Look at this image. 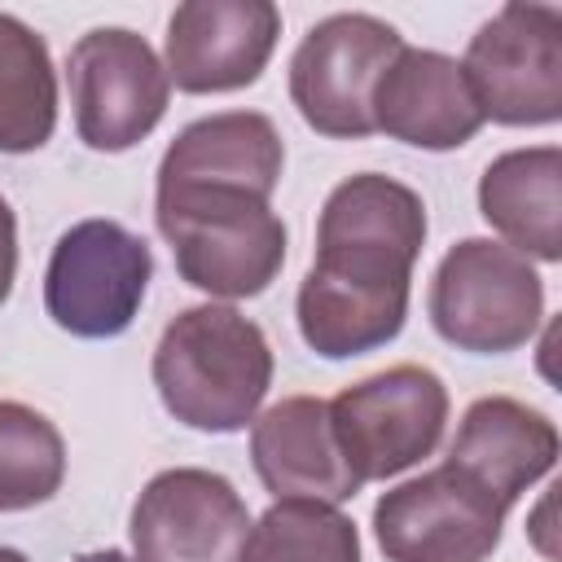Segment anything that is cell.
Listing matches in <instances>:
<instances>
[{"instance_id":"obj_7","label":"cell","mask_w":562,"mask_h":562,"mask_svg":"<svg viewBox=\"0 0 562 562\" xmlns=\"http://www.w3.org/2000/svg\"><path fill=\"white\" fill-rule=\"evenodd\" d=\"M400 48L395 26L369 13H334L312 26L290 61V97L307 127L325 136H369L373 88Z\"/></svg>"},{"instance_id":"obj_20","label":"cell","mask_w":562,"mask_h":562,"mask_svg":"<svg viewBox=\"0 0 562 562\" xmlns=\"http://www.w3.org/2000/svg\"><path fill=\"white\" fill-rule=\"evenodd\" d=\"M66 474V448L57 426L26 408L4 400L0 404V509H31L48 501L61 487Z\"/></svg>"},{"instance_id":"obj_14","label":"cell","mask_w":562,"mask_h":562,"mask_svg":"<svg viewBox=\"0 0 562 562\" xmlns=\"http://www.w3.org/2000/svg\"><path fill=\"white\" fill-rule=\"evenodd\" d=\"M250 457L263 487L281 501L338 505L360 492V479L347 470L334 439L329 404L316 395H290L272 404L250 435Z\"/></svg>"},{"instance_id":"obj_18","label":"cell","mask_w":562,"mask_h":562,"mask_svg":"<svg viewBox=\"0 0 562 562\" xmlns=\"http://www.w3.org/2000/svg\"><path fill=\"white\" fill-rule=\"evenodd\" d=\"M57 79L44 40L18 18L0 13V149L26 154L53 136Z\"/></svg>"},{"instance_id":"obj_22","label":"cell","mask_w":562,"mask_h":562,"mask_svg":"<svg viewBox=\"0 0 562 562\" xmlns=\"http://www.w3.org/2000/svg\"><path fill=\"white\" fill-rule=\"evenodd\" d=\"M75 562H140V558H127V553H119V549H101V553H83V558H75Z\"/></svg>"},{"instance_id":"obj_6","label":"cell","mask_w":562,"mask_h":562,"mask_svg":"<svg viewBox=\"0 0 562 562\" xmlns=\"http://www.w3.org/2000/svg\"><path fill=\"white\" fill-rule=\"evenodd\" d=\"M448 417V391L430 369L400 364L347 386L329 404L334 439L347 470L364 479H386L430 457Z\"/></svg>"},{"instance_id":"obj_17","label":"cell","mask_w":562,"mask_h":562,"mask_svg":"<svg viewBox=\"0 0 562 562\" xmlns=\"http://www.w3.org/2000/svg\"><path fill=\"white\" fill-rule=\"evenodd\" d=\"M558 184H562V154L553 145L514 149V154L496 158L479 180L483 220L514 241L509 250L536 255V259H558L562 255Z\"/></svg>"},{"instance_id":"obj_21","label":"cell","mask_w":562,"mask_h":562,"mask_svg":"<svg viewBox=\"0 0 562 562\" xmlns=\"http://www.w3.org/2000/svg\"><path fill=\"white\" fill-rule=\"evenodd\" d=\"M13 272H18V224H13L9 202L0 198V303L9 299Z\"/></svg>"},{"instance_id":"obj_11","label":"cell","mask_w":562,"mask_h":562,"mask_svg":"<svg viewBox=\"0 0 562 562\" xmlns=\"http://www.w3.org/2000/svg\"><path fill=\"white\" fill-rule=\"evenodd\" d=\"M246 531V501L211 470H167L149 479L132 509L140 562H237Z\"/></svg>"},{"instance_id":"obj_19","label":"cell","mask_w":562,"mask_h":562,"mask_svg":"<svg viewBox=\"0 0 562 562\" xmlns=\"http://www.w3.org/2000/svg\"><path fill=\"white\" fill-rule=\"evenodd\" d=\"M237 562H360V536L334 505L277 501L246 531Z\"/></svg>"},{"instance_id":"obj_1","label":"cell","mask_w":562,"mask_h":562,"mask_svg":"<svg viewBox=\"0 0 562 562\" xmlns=\"http://www.w3.org/2000/svg\"><path fill=\"white\" fill-rule=\"evenodd\" d=\"M422 241L426 211L413 189L386 176L342 180L321 211V250L299 290L307 347L338 360L395 338Z\"/></svg>"},{"instance_id":"obj_16","label":"cell","mask_w":562,"mask_h":562,"mask_svg":"<svg viewBox=\"0 0 562 562\" xmlns=\"http://www.w3.org/2000/svg\"><path fill=\"white\" fill-rule=\"evenodd\" d=\"M553 457H558L553 422L505 395H487L470 404L448 448V465L483 483L501 505H514L518 492L553 465Z\"/></svg>"},{"instance_id":"obj_23","label":"cell","mask_w":562,"mask_h":562,"mask_svg":"<svg viewBox=\"0 0 562 562\" xmlns=\"http://www.w3.org/2000/svg\"><path fill=\"white\" fill-rule=\"evenodd\" d=\"M0 562H26V558H22L18 549H4V544H0Z\"/></svg>"},{"instance_id":"obj_3","label":"cell","mask_w":562,"mask_h":562,"mask_svg":"<svg viewBox=\"0 0 562 562\" xmlns=\"http://www.w3.org/2000/svg\"><path fill=\"white\" fill-rule=\"evenodd\" d=\"M158 228L176 250L180 277L206 294H259L285 259V224L255 193L158 198Z\"/></svg>"},{"instance_id":"obj_2","label":"cell","mask_w":562,"mask_h":562,"mask_svg":"<svg viewBox=\"0 0 562 562\" xmlns=\"http://www.w3.org/2000/svg\"><path fill=\"white\" fill-rule=\"evenodd\" d=\"M154 382L167 413L193 430H241L272 382V351L255 321L233 307L180 312L154 351Z\"/></svg>"},{"instance_id":"obj_4","label":"cell","mask_w":562,"mask_h":562,"mask_svg":"<svg viewBox=\"0 0 562 562\" xmlns=\"http://www.w3.org/2000/svg\"><path fill=\"white\" fill-rule=\"evenodd\" d=\"M544 312V285L527 255L470 237L452 246L430 285L435 329L465 351H514L522 347Z\"/></svg>"},{"instance_id":"obj_5","label":"cell","mask_w":562,"mask_h":562,"mask_svg":"<svg viewBox=\"0 0 562 562\" xmlns=\"http://www.w3.org/2000/svg\"><path fill=\"white\" fill-rule=\"evenodd\" d=\"M470 97L483 119L536 127L562 114V9L505 4L461 61Z\"/></svg>"},{"instance_id":"obj_9","label":"cell","mask_w":562,"mask_h":562,"mask_svg":"<svg viewBox=\"0 0 562 562\" xmlns=\"http://www.w3.org/2000/svg\"><path fill=\"white\" fill-rule=\"evenodd\" d=\"M505 509L483 483L457 465H439L386 492L373 527L391 562H483L501 540Z\"/></svg>"},{"instance_id":"obj_12","label":"cell","mask_w":562,"mask_h":562,"mask_svg":"<svg viewBox=\"0 0 562 562\" xmlns=\"http://www.w3.org/2000/svg\"><path fill=\"white\" fill-rule=\"evenodd\" d=\"M281 13L268 0H193L171 13L167 75L184 92L255 83L272 57Z\"/></svg>"},{"instance_id":"obj_15","label":"cell","mask_w":562,"mask_h":562,"mask_svg":"<svg viewBox=\"0 0 562 562\" xmlns=\"http://www.w3.org/2000/svg\"><path fill=\"white\" fill-rule=\"evenodd\" d=\"M373 127L422 149H457L483 127V114L452 57L400 48L373 88Z\"/></svg>"},{"instance_id":"obj_10","label":"cell","mask_w":562,"mask_h":562,"mask_svg":"<svg viewBox=\"0 0 562 562\" xmlns=\"http://www.w3.org/2000/svg\"><path fill=\"white\" fill-rule=\"evenodd\" d=\"M70 101L75 127L92 149H127L167 110V70L154 48L123 31L101 26L88 31L70 48Z\"/></svg>"},{"instance_id":"obj_13","label":"cell","mask_w":562,"mask_h":562,"mask_svg":"<svg viewBox=\"0 0 562 562\" xmlns=\"http://www.w3.org/2000/svg\"><path fill=\"white\" fill-rule=\"evenodd\" d=\"M281 136L263 114L233 110L189 123L158 167V198L255 193L268 198L281 176Z\"/></svg>"},{"instance_id":"obj_8","label":"cell","mask_w":562,"mask_h":562,"mask_svg":"<svg viewBox=\"0 0 562 562\" xmlns=\"http://www.w3.org/2000/svg\"><path fill=\"white\" fill-rule=\"evenodd\" d=\"M149 246L114 220H83L53 246L44 303L48 316L79 338L123 334L145 299Z\"/></svg>"}]
</instances>
